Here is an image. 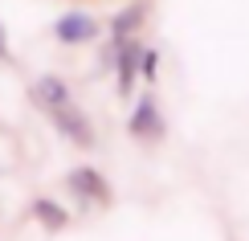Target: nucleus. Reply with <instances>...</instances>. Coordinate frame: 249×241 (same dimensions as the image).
I'll return each instance as SVG.
<instances>
[{"label": "nucleus", "instance_id": "f257e3e1", "mask_svg": "<svg viewBox=\"0 0 249 241\" xmlns=\"http://www.w3.org/2000/svg\"><path fill=\"white\" fill-rule=\"evenodd\" d=\"M66 188H70V192H74L86 208H107V204H110V184H107V176H102L98 167H90V164L74 167V172L66 176Z\"/></svg>", "mask_w": 249, "mask_h": 241}, {"label": "nucleus", "instance_id": "f03ea898", "mask_svg": "<svg viewBox=\"0 0 249 241\" xmlns=\"http://www.w3.org/2000/svg\"><path fill=\"white\" fill-rule=\"evenodd\" d=\"M45 114H49V123H53V131L66 135L74 148H94V127H90V119L78 111L74 98L61 102V107H53V111H45Z\"/></svg>", "mask_w": 249, "mask_h": 241}, {"label": "nucleus", "instance_id": "7ed1b4c3", "mask_svg": "<svg viewBox=\"0 0 249 241\" xmlns=\"http://www.w3.org/2000/svg\"><path fill=\"white\" fill-rule=\"evenodd\" d=\"M131 139H139V143H160L163 139V114H160V102L151 98V94H143L139 98V107H135V114H131Z\"/></svg>", "mask_w": 249, "mask_h": 241}, {"label": "nucleus", "instance_id": "20e7f679", "mask_svg": "<svg viewBox=\"0 0 249 241\" xmlns=\"http://www.w3.org/2000/svg\"><path fill=\"white\" fill-rule=\"evenodd\" d=\"M53 37L61 45H86V41L98 37V20L86 13H66L61 20H53Z\"/></svg>", "mask_w": 249, "mask_h": 241}, {"label": "nucleus", "instance_id": "39448f33", "mask_svg": "<svg viewBox=\"0 0 249 241\" xmlns=\"http://www.w3.org/2000/svg\"><path fill=\"white\" fill-rule=\"evenodd\" d=\"M33 102H37L41 111H53V107H61V102H70V86L61 78L45 74V78L33 82Z\"/></svg>", "mask_w": 249, "mask_h": 241}, {"label": "nucleus", "instance_id": "423d86ee", "mask_svg": "<svg viewBox=\"0 0 249 241\" xmlns=\"http://www.w3.org/2000/svg\"><path fill=\"white\" fill-rule=\"evenodd\" d=\"M139 41H119V49H115V54H119V94H127L131 90V82H135V74H139Z\"/></svg>", "mask_w": 249, "mask_h": 241}, {"label": "nucleus", "instance_id": "0eeeda50", "mask_svg": "<svg viewBox=\"0 0 249 241\" xmlns=\"http://www.w3.org/2000/svg\"><path fill=\"white\" fill-rule=\"evenodd\" d=\"M143 17H147V4H127L115 20H110V37H115V45H119V41H131L135 33H139Z\"/></svg>", "mask_w": 249, "mask_h": 241}, {"label": "nucleus", "instance_id": "6e6552de", "mask_svg": "<svg viewBox=\"0 0 249 241\" xmlns=\"http://www.w3.org/2000/svg\"><path fill=\"white\" fill-rule=\"evenodd\" d=\"M33 217L49 229V233H61V229L70 225V213L61 204H53V201H33Z\"/></svg>", "mask_w": 249, "mask_h": 241}, {"label": "nucleus", "instance_id": "1a4fd4ad", "mask_svg": "<svg viewBox=\"0 0 249 241\" xmlns=\"http://www.w3.org/2000/svg\"><path fill=\"white\" fill-rule=\"evenodd\" d=\"M139 74L147 78V82H155V74H160V54H155V49H147V45L139 49Z\"/></svg>", "mask_w": 249, "mask_h": 241}, {"label": "nucleus", "instance_id": "9d476101", "mask_svg": "<svg viewBox=\"0 0 249 241\" xmlns=\"http://www.w3.org/2000/svg\"><path fill=\"white\" fill-rule=\"evenodd\" d=\"M4 61H13V54H8V33H4V25H0V66Z\"/></svg>", "mask_w": 249, "mask_h": 241}]
</instances>
